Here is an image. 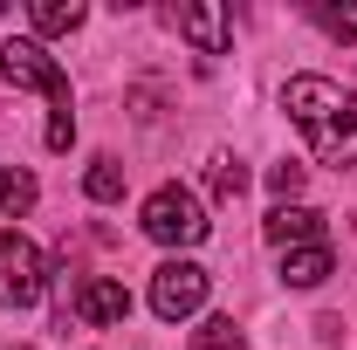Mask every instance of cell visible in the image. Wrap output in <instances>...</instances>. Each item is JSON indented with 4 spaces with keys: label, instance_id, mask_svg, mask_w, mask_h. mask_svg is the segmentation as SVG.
Wrapping results in <instances>:
<instances>
[{
    "label": "cell",
    "instance_id": "obj_1",
    "mask_svg": "<svg viewBox=\"0 0 357 350\" xmlns=\"http://www.w3.org/2000/svg\"><path fill=\"white\" fill-rule=\"evenodd\" d=\"M282 110L296 117V131L310 137L316 165H357V89L330 83V76H289Z\"/></svg>",
    "mask_w": 357,
    "mask_h": 350
},
{
    "label": "cell",
    "instance_id": "obj_2",
    "mask_svg": "<svg viewBox=\"0 0 357 350\" xmlns=\"http://www.w3.org/2000/svg\"><path fill=\"white\" fill-rule=\"evenodd\" d=\"M0 76L14 89H42L48 103H55V117H48V151H69V137H76V96H69L62 62H55L42 42H7L0 48Z\"/></svg>",
    "mask_w": 357,
    "mask_h": 350
},
{
    "label": "cell",
    "instance_id": "obj_3",
    "mask_svg": "<svg viewBox=\"0 0 357 350\" xmlns=\"http://www.w3.org/2000/svg\"><path fill=\"white\" fill-rule=\"evenodd\" d=\"M137 227H144L158 248H199L213 220H206V206H199V192H185V185H158V192L144 199Z\"/></svg>",
    "mask_w": 357,
    "mask_h": 350
},
{
    "label": "cell",
    "instance_id": "obj_4",
    "mask_svg": "<svg viewBox=\"0 0 357 350\" xmlns=\"http://www.w3.org/2000/svg\"><path fill=\"white\" fill-rule=\"evenodd\" d=\"M206 289H213V275L199 261H165L151 275V316L158 323H185V316L206 309Z\"/></svg>",
    "mask_w": 357,
    "mask_h": 350
},
{
    "label": "cell",
    "instance_id": "obj_5",
    "mask_svg": "<svg viewBox=\"0 0 357 350\" xmlns=\"http://www.w3.org/2000/svg\"><path fill=\"white\" fill-rule=\"evenodd\" d=\"M42 296V254H35V241L28 234H0V309H28Z\"/></svg>",
    "mask_w": 357,
    "mask_h": 350
},
{
    "label": "cell",
    "instance_id": "obj_6",
    "mask_svg": "<svg viewBox=\"0 0 357 350\" xmlns=\"http://www.w3.org/2000/svg\"><path fill=\"white\" fill-rule=\"evenodd\" d=\"M261 234L289 254V248H316V241H330V220L316 213V206H275V213L261 220Z\"/></svg>",
    "mask_w": 357,
    "mask_h": 350
},
{
    "label": "cell",
    "instance_id": "obj_7",
    "mask_svg": "<svg viewBox=\"0 0 357 350\" xmlns=\"http://www.w3.org/2000/svg\"><path fill=\"white\" fill-rule=\"evenodd\" d=\"M76 316L83 323H124L131 316V289L124 282H110V275H89V282H76Z\"/></svg>",
    "mask_w": 357,
    "mask_h": 350
},
{
    "label": "cell",
    "instance_id": "obj_8",
    "mask_svg": "<svg viewBox=\"0 0 357 350\" xmlns=\"http://www.w3.org/2000/svg\"><path fill=\"white\" fill-rule=\"evenodd\" d=\"M330 275H337L330 241H316V248H289V254H282V282H289V289H316V282H330Z\"/></svg>",
    "mask_w": 357,
    "mask_h": 350
},
{
    "label": "cell",
    "instance_id": "obj_9",
    "mask_svg": "<svg viewBox=\"0 0 357 350\" xmlns=\"http://www.w3.org/2000/svg\"><path fill=\"white\" fill-rule=\"evenodd\" d=\"M178 35L199 55H227V14L220 7H178Z\"/></svg>",
    "mask_w": 357,
    "mask_h": 350
},
{
    "label": "cell",
    "instance_id": "obj_10",
    "mask_svg": "<svg viewBox=\"0 0 357 350\" xmlns=\"http://www.w3.org/2000/svg\"><path fill=\"white\" fill-rule=\"evenodd\" d=\"M28 21H35V35H76L83 28V0H35Z\"/></svg>",
    "mask_w": 357,
    "mask_h": 350
},
{
    "label": "cell",
    "instance_id": "obj_11",
    "mask_svg": "<svg viewBox=\"0 0 357 350\" xmlns=\"http://www.w3.org/2000/svg\"><path fill=\"white\" fill-rule=\"evenodd\" d=\"M35 199H42L35 172H21V165H7V172H0V213H7V220H21Z\"/></svg>",
    "mask_w": 357,
    "mask_h": 350
},
{
    "label": "cell",
    "instance_id": "obj_12",
    "mask_svg": "<svg viewBox=\"0 0 357 350\" xmlns=\"http://www.w3.org/2000/svg\"><path fill=\"white\" fill-rule=\"evenodd\" d=\"M206 185H213V199H241V192H248V165L220 151V158L206 165Z\"/></svg>",
    "mask_w": 357,
    "mask_h": 350
},
{
    "label": "cell",
    "instance_id": "obj_13",
    "mask_svg": "<svg viewBox=\"0 0 357 350\" xmlns=\"http://www.w3.org/2000/svg\"><path fill=\"white\" fill-rule=\"evenodd\" d=\"M83 192H89V199H103V206H110V199H124V165H117V158H96L89 178H83Z\"/></svg>",
    "mask_w": 357,
    "mask_h": 350
},
{
    "label": "cell",
    "instance_id": "obj_14",
    "mask_svg": "<svg viewBox=\"0 0 357 350\" xmlns=\"http://www.w3.org/2000/svg\"><path fill=\"white\" fill-rule=\"evenodd\" d=\"M192 350H248V344H241L234 316H206V323L192 330Z\"/></svg>",
    "mask_w": 357,
    "mask_h": 350
},
{
    "label": "cell",
    "instance_id": "obj_15",
    "mask_svg": "<svg viewBox=\"0 0 357 350\" xmlns=\"http://www.w3.org/2000/svg\"><path fill=\"white\" fill-rule=\"evenodd\" d=\"M310 21L323 35H337V42H357V0H344V7H310Z\"/></svg>",
    "mask_w": 357,
    "mask_h": 350
},
{
    "label": "cell",
    "instance_id": "obj_16",
    "mask_svg": "<svg viewBox=\"0 0 357 350\" xmlns=\"http://www.w3.org/2000/svg\"><path fill=\"white\" fill-rule=\"evenodd\" d=\"M268 185H275V199H282V206H296V199H303V185H310V172H303V165H275Z\"/></svg>",
    "mask_w": 357,
    "mask_h": 350
},
{
    "label": "cell",
    "instance_id": "obj_17",
    "mask_svg": "<svg viewBox=\"0 0 357 350\" xmlns=\"http://www.w3.org/2000/svg\"><path fill=\"white\" fill-rule=\"evenodd\" d=\"M14 350H28V344H14Z\"/></svg>",
    "mask_w": 357,
    "mask_h": 350
}]
</instances>
